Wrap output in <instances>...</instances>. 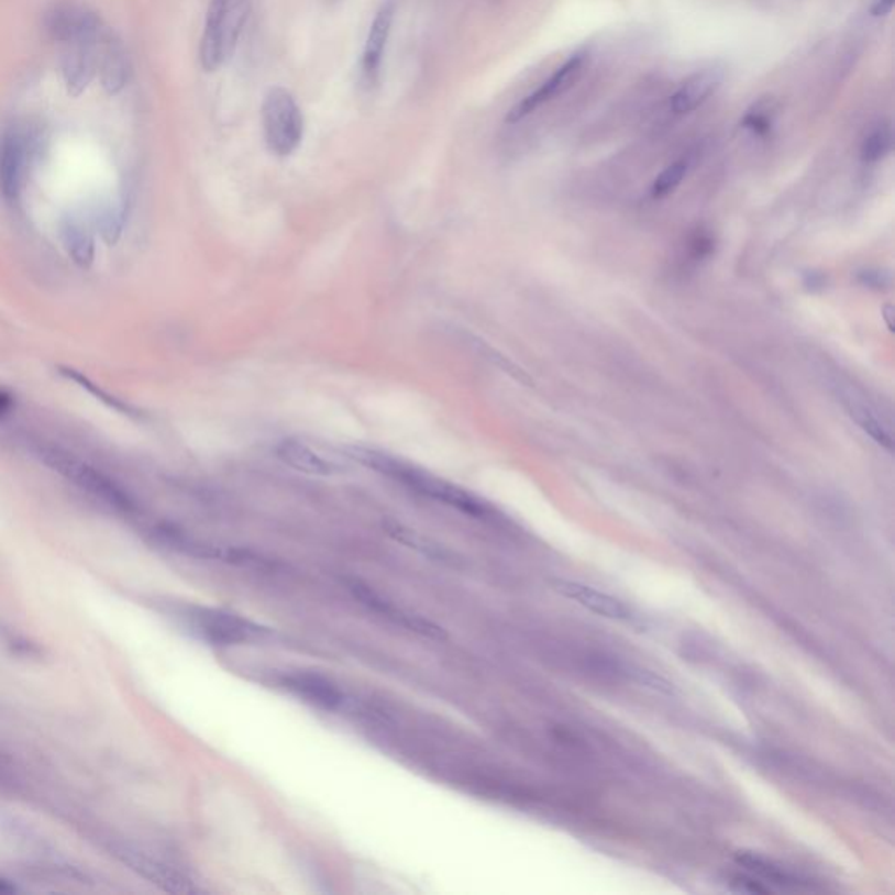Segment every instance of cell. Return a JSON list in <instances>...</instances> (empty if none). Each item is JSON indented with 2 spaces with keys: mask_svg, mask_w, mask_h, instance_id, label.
I'll return each instance as SVG.
<instances>
[{
  "mask_svg": "<svg viewBox=\"0 0 895 895\" xmlns=\"http://www.w3.org/2000/svg\"><path fill=\"white\" fill-rule=\"evenodd\" d=\"M252 13V0H210L200 41V65L218 73L230 64Z\"/></svg>",
  "mask_w": 895,
  "mask_h": 895,
  "instance_id": "1",
  "label": "cell"
},
{
  "mask_svg": "<svg viewBox=\"0 0 895 895\" xmlns=\"http://www.w3.org/2000/svg\"><path fill=\"white\" fill-rule=\"evenodd\" d=\"M261 121L266 144L278 156H289L303 142V111L296 102L295 95L281 86H275L265 95L261 106Z\"/></svg>",
  "mask_w": 895,
  "mask_h": 895,
  "instance_id": "2",
  "label": "cell"
},
{
  "mask_svg": "<svg viewBox=\"0 0 895 895\" xmlns=\"http://www.w3.org/2000/svg\"><path fill=\"white\" fill-rule=\"evenodd\" d=\"M34 150L35 135L23 126L9 129L0 139V191L5 200L20 197Z\"/></svg>",
  "mask_w": 895,
  "mask_h": 895,
  "instance_id": "3",
  "label": "cell"
},
{
  "mask_svg": "<svg viewBox=\"0 0 895 895\" xmlns=\"http://www.w3.org/2000/svg\"><path fill=\"white\" fill-rule=\"evenodd\" d=\"M585 65L586 53L579 52L568 56L567 60L553 70L546 81H542L532 93L527 95L517 106L512 107L511 111L506 115V121L512 124L520 123L538 109H541L542 106H546L551 100L559 99L563 93H567L572 86L579 81Z\"/></svg>",
  "mask_w": 895,
  "mask_h": 895,
  "instance_id": "4",
  "label": "cell"
},
{
  "mask_svg": "<svg viewBox=\"0 0 895 895\" xmlns=\"http://www.w3.org/2000/svg\"><path fill=\"white\" fill-rule=\"evenodd\" d=\"M192 627L213 645H236L268 636L266 628L222 610L200 609L191 616Z\"/></svg>",
  "mask_w": 895,
  "mask_h": 895,
  "instance_id": "5",
  "label": "cell"
},
{
  "mask_svg": "<svg viewBox=\"0 0 895 895\" xmlns=\"http://www.w3.org/2000/svg\"><path fill=\"white\" fill-rule=\"evenodd\" d=\"M115 855L124 864L130 865V870L141 874L145 880H150L162 891L170 892V894H200L201 892L191 876L142 850L120 847V849H115Z\"/></svg>",
  "mask_w": 895,
  "mask_h": 895,
  "instance_id": "6",
  "label": "cell"
},
{
  "mask_svg": "<svg viewBox=\"0 0 895 895\" xmlns=\"http://www.w3.org/2000/svg\"><path fill=\"white\" fill-rule=\"evenodd\" d=\"M46 31L53 41L60 44L79 38H97L106 32L97 13L74 2H62L52 8L46 14Z\"/></svg>",
  "mask_w": 895,
  "mask_h": 895,
  "instance_id": "7",
  "label": "cell"
},
{
  "mask_svg": "<svg viewBox=\"0 0 895 895\" xmlns=\"http://www.w3.org/2000/svg\"><path fill=\"white\" fill-rule=\"evenodd\" d=\"M346 586H349L350 593L354 595L355 600L361 601L364 607L373 610L375 615L393 621L397 627L406 628V630L415 631V633H420L423 637H432V639H443L446 636L443 628L435 627L434 622L427 621L420 616L411 615L408 610L401 609L394 601L382 597L375 589L363 585L361 581H346Z\"/></svg>",
  "mask_w": 895,
  "mask_h": 895,
  "instance_id": "8",
  "label": "cell"
},
{
  "mask_svg": "<svg viewBox=\"0 0 895 895\" xmlns=\"http://www.w3.org/2000/svg\"><path fill=\"white\" fill-rule=\"evenodd\" d=\"M102 35L62 44V74L70 95H81L93 81L95 74L99 73V44Z\"/></svg>",
  "mask_w": 895,
  "mask_h": 895,
  "instance_id": "9",
  "label": "cell"
},
{
  "mask_svg": "<svg viewBox=\"0 0 895 895\" xmlns=\"http://www.w3.org/2000/svg\"><path fill=\"white\" fill-rule=\"evenodd\" d=\"M394 18H396V4L393 0H388L376 11L369 31H367L363 58H361V77H363L364 85L369 88L378 82L379 74H382L388 38L393 34Z\"/></svg>",
  "mask_w": 895,
  "mask_h": 895,
  "instance_id": "10",
  "label": "cell"
},
{
  "mask_svg": "<svg viewBox=\"0 0 895 895\" xmlns=\"http://www.w3.org/2000/svg\"><path fill=\"white\" fill-rule=\"evenodd\" d=\"M725 81V73L717 67L696 70L670 97V111L675 115H687L712 99Z\"/></svg>",
  "mask_w": 895,
  "mask_h": 895,
  "instance_id": "11",
  "label": "cell"
},
{
  "mask_svg": "<svg viewBox=\"0 0 895 895\" xmlns=\"http://www.w3.org/2000/svg\"><path fill=\"white\" fill-rule=\"evenodd\" d=\"M280 686L307 704L331 710V712L342 710L345 705V695L342 690L338 689L333 683H329L328 678L322 675L308 674V672L284 675L280 678Z\"/></svg>",
  "mask_w": 895,
  "mask_h": 895,
  "instance_id": "12",
  "label": "cell"
},
{
  "mask_svg": "<svg viewBox=\"0 0 895 895\" xmlns=\"http://www.w3.org/2000/svg\"><path fill=\"white\" fill-rule=\"evenodd\" d=\"M99 73L103 88L111 95L120 93L132 74L129 53L121 41L107 32L99 44Z\"/></svg>",
  "mask_w": 895,
  "mask_h": 895,
  "instance_id": "13",
  "label": "cell"
},
{
  "mask_svg": "<svg viewBox=\"0 0 895 895\" xmlns=\"http://www.w3.org/2000/svg\"><path fill=\"white\" fill-rule=\"evenodd\" d=\"M554 589L562 593L563 597L571 598L579 606L586 607V609L597 612L598 616H604V618L618 619V621H627V619L631 618L630 610L622 601L610 597L607 593L598 592L592 586L559 579L554 581Z\"/></svg>",
  "mask_w": 895,
  "mask_h": 895,
  "instance_id": "14",
  "label": "cell"
},
{
  "mask_svg": "<svg viewBox=\"0 0 895 895\" xmlns=\"http://www.w3.org/2000/svg\"><path fill=\"white\" fill-rule=\"evenodd\" d=\"M738 864L743 865V870L747 871V874H751L754 876L755 880L766 885L770 891V883L773 885H781V887H799L803 882H799V879H796L794 874H791L789 871H785L784 868L781 865L772 864V862L766 861V859L758 858V855H752V853H740L738 855Z\"/></svg>",
  "mask_w": 895,
  "mask_h": 895,
  "instance_id": "15",
  "label": "cell"
},
{
  "mask_svg": "<svg viewBox=\"0 0 895 895\" xmlns=\"http://www.w3.org/2000/svg\"><path fill=\"white\" fill-rule=\"evenodd\" d=\"M775 103L772 100H761L743 114L742 129L752 133L754 137L766 139L775 126Z\"/></svg>",
  "mask_w": 895,
  "mask_h": 895,
  "instance_id": "16",
  "label": "cell"
},
{
  "mask_svg": "<svg viewBox=\"0 0 895 895\" xmlns=\"http://www.w3.org/2000/svg\"><path fill=\"white\" fill-rule=\"evenodd\" d=\"M892 151V126L891 123H882L874 126L861 145V158L865 163H879L887 158Z\"/></svg>",
  "mask_w": 895,
  "mask_h": 895,
  "instance_id": "17",
  "label": "cell"
},
{
  "mask_svg": "<svg viewBox=\"0 0 895 895\" xmlns=\"http://www.w3.org/2000/svg\"><path fill=\"white\" fill-rule=\"evenodd\" d=\"M687 168H689L687 159H677V162L669 165L665 170L658 175L656 180L653 183V189H651L653 197L663 198L675 191L678 184L683 183L684 177H686Z\"/></svg>",
  "mask_w": 895,
  "mask_h": 895,
  "instance_id": "18",
  "label": "cell"
},
{
  "mask_svg": "<svg viewBox=\"0 0 895 895\" xmlns=\"http://www.w3.org/2000/svg\"><path fill=\"white\" fill-rule=\"evenodd\" d=\"M852 417L858 420L859 426L862 427V431L868 432L876 443L882 444V446L887 448V450H892V438L888 435V432L883 429L882 423L879 422V418L873 417L870 411L865 410V408H859V406H853Z\"/></svg>",
  "mask_w": 895,
  "mask_h": 895,
  "instance_id": "19",
  "label": "cell"
},
{
  "mask_svg": "<svg viewBox=\"0 0 895 895\" xmlns=\"http://www.w3.org/2000/svg\"><path fill=\"white\" fill-rule=\"evenodd\" d=\"M895 0H873L870 13L873 18H885L892 13Z\"/></svg>",
  "mask_w": 895,
  "mask_h": 895,
  "instance_id": "20",
  "label": "cell"
},
{
  "mask_svg": "<svg viewBox=\"0 0 895 895\" xmlns=\"http://www.w3.org/2000/svg\"><path fill=\"white\" fill-rule=\"evenodd\" d=\"M0 642H8V645H14V642L11 640V637H9L8 631L2 630V628H0Z\"/></svg>",
  "mask_w": 895,
  "mask_h": 895,
  "instance_id": "21",
  "label": "cell"
}]
</instances>
